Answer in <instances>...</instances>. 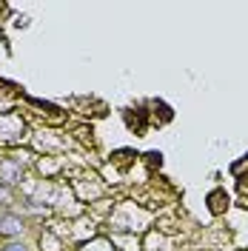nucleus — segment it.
Returning <instances> with one entry per match:
<instances>
[{
  "label": "nucleus",
  "instance_id": "1",
  "mask_svg": "<svg viewBox=\"0 0 248 251\" xmlns=\"http://www.w3.org/2000/svg\"><path fill=\"white\" fill-rule=\"evenodd\" d=\"M20 228H23V226H20L15 217H6V220H3V231H6V234H17Z\"/></svg>",
  "mask_w": 248,
  "mask_h": 251
},
{
  "label": "nucleus",
  "instance_id": "2",
  "mask_svg": "<svg viewBox=\"0 0 248 251\" xmlns=\"http://www.w3.org/2000/svg\"><path fill=\"white\" fill-rule=\"evenodd\" d=\"M9 251H23V246H9Z\"/></svg>",
  "mask_w": 248,
  "mask_h": 251
}]
</instances>
